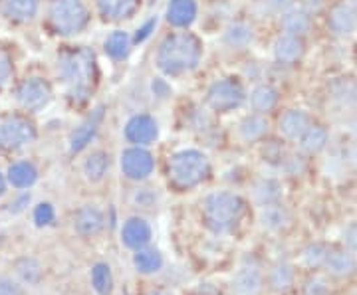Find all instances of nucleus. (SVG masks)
Segmentation results:
<instances>
[{"label": "nucleus", "instance_id": "f257e3e1", "mask_svg": "<svg viewBox=\"0 0 357 295\" xmlns=\"http://www.w3.org/2000/svg\"><path fill=\"white\" fill-rule=\"evenodd\" d=\"M56 76L72 102H88L98 81V60L88 46L66 48L56 56Z\"/></svg>", "mask_w": 357, "mask_h": 295}, {"label": "nucleus", "instance_id": "f03ea898", "mask_svg": "<svg viewBox=\"0 0 357 295\" xmlns=\"http://www.w3.org/2000/svg\"><path fill=\"white\" fill-rule=\"evenodd\" d=\"M203 58V44L189 30L167 34L155 51V65L167 77H181L195 72Z\"/></svg>", "mask_w": 357, "mask_h": 295}, {"label": "nucleus", "instance_id": "7ed1b4c3", "mask_svg": "<svg viewBox=\"0 0 357 295\" xmlns=\"http://www.w3.org/2000/svg\"><path fill=\"white\" fill-rule=\"evenodd\" d=\"M44 18L48 28L60 38H74L91 22V14L84 0H46Z\"/></svg>", "mask_w": 357, "mask_h": 295}, {"label": "nucleus", "instance_id": "20e7f679", "mask_svg": "<svg viewBox=\"0 0 357 295\" xmlns=\"http://www.w3.org/2000/svg\"><path fill=\"white\" fill-rule=\"evenodd\" d=\"M244 214V200L236 193L218 191L208 194L203 202V218L208 230L215 234L230 232Z\"/></svg>", "mask_w": 357, "mask_h": 295}, {"label": "nucleus", "instance_id": "39448f33", "mask_svg": "<svg viewBox=\"0 0 357 295\" xmlns=\"http://www.w3.org/2000/svg\"><path fill=\"white\" fill-rule=\"evenodd\" d=\"M208 170H211L208 157L197 149H183L178 153L171 154L167 163L169 180L177 189H185V191L199 186L208 177Z\"/></svg>", "mask_w": 357, "mask_h": 295}, {"label": "nucleus", "instance_id": "423d86ee", "mask_svg": "<svg viewBox=\"0 0 357 295\" xmlns=\"http://www.w3.org/2000/svg\"><path fill=\"white\" fill-rule=\"evenodd\" d=\"M36 139L38 127L32 115L16 109L0 117V153H18L34 145Z\"/></svg>", "mask_w": 357, "mask_h": 295}, {"label": "nucleus", "instance_id": "0eeeda50", "mask_svg": "<svg viewBox=\"0 0 357 295\" xmlns=\"http://www.w3.org/2000/svg\"><path fill=\"white\" fill-rule=\"evenodd\" d=\"M13 99L18 111H24L28 115H36L50 105L54 99V90L46 77L30 74V76H24L22 79L14 81Z\"/></svg>", "mask_w": 357, "mask_h": 295}, {"label": "nucleus", "instance_id": "6e6552de", "mask_svg": "<svg viewBox=\"0 0 357 295\" xmlns=\"http://www.w3.org/2000/svg\"><path fill=\"white\" fill-rule=\"evenodd\" d=\"M204 102H206L211 111H217V113L236 111L246 102V90H244L243 83L234 77H220L208 86Z\"/></svg>", "mask_w": 357, "mask_h": 295}, {"label": "nucleus", "instance_id": "1a4fd4ad", "mask_svg": "<svg viewBox=\"0 0 357 295\" xmlns=\"http://www.w3.org/2000/svg\"><path fill=\"white\" fill-rule=\"evenodd\" d=\"M119 167H121V173L126 179L141 182L153 175L155 159L145 147L131 145L119 157Z\"/></svg>", "mask_w": 357, "mask_h": 295}, {"label": "nucleus", "instance_id": "9d476101", "mask_svg": "<svg viewBox=\"0 0 357 295\" xmlns=\"http://www.w3.org/2000/svg\"><path fill=\"white\" fill-rule=\"evenodd\" d=\"M103 117H105V107L103 105L93 107L88 115L84 117V121L70 135V153L77 154L88 149V145L96 139L98 131L102 127Z\"/></svg>", "mask_w": 357, "mask_h": 295}, {"label": "nucleus", "instance_id": "9b49d317", "mask_svg": "<svg viewBox=\"0 0 357 295\" xmlns=\"http://www.w3.org/2000/svg\"><path fill=\"white\" fill-rule=\"evenodd\" d=\"M42 13V0H0V18L13 26L36 22Z\"/></svg>", "mask_w": 357, "mask_h": 295}, {"label": "nucleus", "instance_id": "f8f14e48", "mask_svg": "<svg viewBox=\"0 0 357 295\" xmlns=\"http://www.w3.org/2000/svg\"><path fill=\"white\" fill-rule=\"evenodd\" d=\"M126 139L131 145H137V147H147L151 143L157 141L159 137V123L153 115L149 113H135L128 119L126 127Z\"/></svg>", "mask_w": 357, "mask_h": 295}, {"label": "nucleus", "instance_id": "ddd939ff", "mask_svg": "<svg viewBox=\"0 0 357 295\" xmlns=\"http://www.w3.org/2000/svg\"><path fill=\"white\" fill-rule=\"evenodd\" d=\"M199 16V4L197 0H169L165 10L167 24L175 30H189Z\"/></svg>", "mask_w": 357, "mask_h": 295}, {"label": "nucleus", "instance_id": "4468645a", "mask_svg": "<svg viewBox=\"0 0 357 295\" xmlns=\"http://www.w3.org/2000/svg\"><path fill=\"white\" fill-rule=\"evenodd\" d=\"M96 10L103 22H123L133 18L141 6V0H93Z\"/></svg>", "mask_w": 357, "mask_h": 295}, {"label": "nucleus", "instance_id": "2eb2a0df", "mask_svg": "<svg viewBox=\"0 0 357 295\" xmlns=\"http://www.w3.org/2000/svg\"><path fill=\"white\" fill-rule=\"evenodd\" d=\"M256 40L255 26L246 20H232L222 30V44L232 51L248 50Z\"/></svg>", "mask_w": 357, "mask_h": 295}, {"label": "nucleus", "instance_id": "dca6fc26", "mask_svg": "<svg viewBox=\"0 0 357 295\" xmlns=\"http://www.w3.org/2000/svg\"><path fill=\"white\" fill-rule=\"evenodd\" d=\"M105 226V216L96 205L79 206L74 214V228L79 236H98Z\"/></svg>", "mask_w": 357, "mask_h": 295}, {"label": "nucleus", "instance_id": "f3484780", "mask_svg": "<svg viewBox=\"0 0 357 295\" xmlns=\"http://www.w3.org/2000/svg\"><path fill=\"white\" fill-rule=\"evenodd\" d=\"M151 240V226L147 220L139 218V216H133L129 218L123 228H121V242L131 248V250H139L143 246L149 244Z\"/></svg>", "mask_w": 357, "mask_h": 295}, {"label": "nucleus", "instance_id": "a211bd4d", "mask_svg": "<svg viewBox=\"0 0 357 295\" xmlns=\"http://www.w3.org/2000/svg\"><path fill=\"white\" fill-rule=\"evenodd\" d=\"M38 175V168L32 161H14L13 165L6 168V182L13 189L24 191L36 184Z\"/></svg>", "mask_w": 357, "mask_h": 295}, {"label": "nucleus", "instance_id": "6ab92c4d", "mask_svg": "<svg viewBox=\"0 0 357 295\" xmlns=\"http://www.w3.org/2000/svg\"><path fill=\"white\" fill-rule=\"evenodd\" d=\"M304 54V42L294 34H280L274 42V58L284 65L296 64Z\"/></svg>", "mask_w": 357, "mask_h": 295}, {"label": "nucleus", "instance_id": "aec40b11", "mask_svg": "<svg viewBox=\"0 0 357 295\" xmlns=\"http://www.w3.org/2000/svg\"><path fill=\"white\" fill-rule=\"evenodd\" d=\"M131 50H133V38L126 30H114L107 38L103 40V51L114 62L128 60Z\"/></svg>", "mask_w": 357, "mask_h": 295}, {"label": "nucleus", "instance_id": "412c9836", "mask_svg": "<svg viewBox=\"0 0 357 295\" xmlns=\"http://www.w3.org/2000/svg\"><path fill=\"white\" fill-rule=\"evenodd\" d=\"M307 127H310V117L302 109H288L278 121V129L282 135L292 141H298Z\"/></svg>", "mask_w": 357, "mask_h": 295}, {"label": "nucleus", "instance_id": "4be33fe9", "mask_svg": "<svg viewBox=\"0 0 357 295\" xmlns=\"http://www.w3.org/2000/svg\"><path fill=\"white\" fill-rule=\"evenodd\" d=\"M262 289V276L256 268H241L232 278V292L236 295H258Z\"/></svg>", "mask_w": 357, "mask_h": 295}, {"label": "nucleus", "instance_id": "5701e85b", "mask_svg": "<svg viewBox=\"0 0 357 295\" xmlns=\"http://www.w3.org/2000/svg\"><path fill=\"white\" fill-rule=\"evenodd\" d=\"M330 28L337 36H347L357 28V13L349 4L335 6L330 14Z\"/></svg>", "mask_w": 357, "mask_h": 295}, {"label": "nucleus", "instance_id": "b1692460", "mask_svg": "<svg viewBox=\"0 0 357 295\" xmlns=\"http://www.w3.org/2000/svg\"><path fill=\"white\" fill-rule=\"evenodd\" d=\"M258 220H260L262 228H266L270 232H278L288 224L290 216H288V210L280 202H272V205L260 206Z\"/></svg>", "mask_w": 357, "mask_h": 295}, {"label": "nucleus", "instance_id": "393cba45", "mask_svg": "<svg viewBox=\"0 0 357 295\" xmlns=\"http://www.w3.org/2000/svg\"><path fill=\"white\" fill-rule=\"evenodd\" d=\"M280 26L284 30V34H294V36H304L312 20H310V14L302 8H288L286 13H282Z\"/></svg>", "mask_w": 357, "mask_h": 295}, {"label": "nucleus", "instance_id": "a878e982", "mask_svg": "<svg viewBox=\"0 0 357 295\" xmlns=\"http://www.w3.org/2000/svg\"><path fill=\"white\" fill-rule=\"evenodd\" d=\"M248 102H250V107H252L255 113H266V111H272L276 107L278 91H276V88H272L270 83H260L250 91Z\"/></svg>", "mask_w": 357, "mask_h": 295}, {"label": "nucleus", "instance_id": "bb28decb", "mask_svg": "<svg viewBox=\"0 0 357 295\" xmlns=\"http://www.w3.org/2000/svg\"><path fill=\"white\" fill-rule=\"evenodd\" d=\"M268 133V119L262 113H252L246 115L238 125V137L244 143L260 141Z\"/></svg>", "mask_w": 357, "mask_h": 295}, {"label": "nucleus", "instance_id": "cd10ccee", "mask_svg": "<svg viewBox=\"0 0 357 295\" xmlns=\"http://www.w3.org/2000/svg\"><path fill=\"white\" fill-rule=\"evenodd\" d=\"M109 153L105 151H93L91 154H88V159L84 161L82 165V170H84V177L89 180V182H102L109 170Z\"/></svg>", "mask_w": 357, "mask_h": 295}, {"label": "nucleus", "instance_id": "c85d7f7f", "mask_svg": "<svg viewBox=\"0 0 357 295\" xmlns=\"http://www.w3.org/2000/svg\"><path fill=\"white\" fill-rule=\"evenodd\" d=\"M133 266L143 276H151V273L161 271V268H163V256H161L159 250L143 246L139 250H135V254H133Z\"/></svg>", "mask_w": 357, "mask_h": 295}, {"label": "nucleus", "instance_id": "c756f323", "mask_svg": "<svg viewBox=\"0 0 357 295\" xmlns=\"http://www.w3.org/2000/svg\"><path fill=\"white\" fill-rule=\"evenodd\" d=\"M298 143H300V149L304 153H319L326 147V143H328V131L324 127H319V125H310L302 133V137L298 139Z\"/></svg>", "mask_w": 357, "mask_h": 295}, {"label": "nucleus", "instance_id": "7c9ffc66", "mask_svg": "<svg viewBox=\"0 0 357 295\" xmlns=\"http://www.w3.org/2000/svg\"><path fill=\"white\" fill-rule=\"evenodd\" d=\"M326 268L332 276L337 278H345V276H351L356 271V260L351 254H345V252H332L326 257Z\"/></svg>", "mask_w": 357, "mask_h": 295}, {"label": "nucleus", "instance_id": "2f4dec72", "mask_svg": "<svg viewBox=\"0 0 357 295\" xmlns=\"http://www.w3.org/2000/svg\"><path fill=\"white\" fill-rule=\"evenodd\" d=\"M252 196H255V200L260 206L272 205V202H278V200H280L282 186L276 182V180L262 179V180H258V182L255 184V189H252Z\"/></svg>", "mask_w": 357, "mask_h": 295}, {"label": "nucleus", "instance_id": "473e14b6", "mask_svg": "<svg viewBox=\"0 0 357 295\" xmlns=\"http://www.w3.org/2000/svg\"><path fill=\"white\" fill-rule=\"evenodd\" d=\"M91 285L100 295H109L114 292V273L107 264H96L91 268Z\"/></svg>", "mask_w": 357, "mask_h": 295}, {"label": "nucleus", "instance_id": "72a5a7b5", "mask_svg": "<svg viewBox=\"0 0 357 295\" xmlns=\"http://www.w3.org/2000/svg\"><path fill=\"white\" fill-rule=\"evenodd\" d=\"M16 81V65H14L13 51L0 46V91L13 88Z\"/></svg>", "mask_w": 357, "mask_h": 295}, {"label": "nucleus", "instance_id": "f704fd0d", "mask_svg": "<svg viewBox=\"0 0 357 295\" xmlns=\"http://www.w3.org/2000/svg\"><path fill=\"white\" fill-rule=\"evenodd\" d=\"M14 270L22 278V282L30 283V285L38 283L40 278H42V266H40L34 257H22V260H18L16 266H14Z\"/></svg>", "mask_w": 357, "mask_h": 295}, {"label": "nucleus", "instance_id": "c9c22d12", "mask_svg": "<svg viewBox=\"0 0 357 295\" xmlns=\"http://www.w3.org/2000/svg\"><path fill=\"white\" fill-rule=\"evenodd\" d=\"M294 282V271L288 264H278L270 271V285L276 292H286Z\"/></svg>", "mask_w": 357, "mask_h": 295}, {"label": "nucleus", "instance_id": "e433bc0d", "mask_svg": "<svg viewBox=\"0 0 357 295\" xmlns=\"http://www.w3.org/2000/svg\"><path fill=\"white\" fill-rule=\"evenodd\" d=\"M328 254H330V252H328L321 244H312L304 250V262H306L310 268H319V266L326 262Z\"/></svg>", "mask_w": 357, "mask_h": 295}, {"label": "nucleus", "instance_id": "4c0bfd02", "mask_svg": "<svg viewBox=\"0 0 357 295\" xmlns=\"http://www.w3.org/2000/svg\"><path fill=\"white\" fill-rule=\"evenodd\" d=\"M34 224L36 226H50L54 218H56V210H54V206L50 202H40L36 208H34Z\"/></svg>", "mask_w": 357, "mask_h": 295}, {"label": "nucleus", "instance_id": "58836bf2", "mask_svg": "<svg viewBox=\"0 0 357 295\" xmlns=\"http://www.w3.org/2000/svg\"><path fill=\"white\" fill-rule=\"evenodd\" d=\"M155 28H157V16H155V18H149L145 24L139 26V28L135 30V34L131 36V38H133V46H135V44H143L145 40L153 34Z\"/></svg>", "mask_w": 357, "mask_h": 295}, {"label": "nucleus", "instance_id": "ea45409f", "mask_svg": "<svg viewBox=\"0 0 357 295\" xmlns=\"http://www.w3.org/2000/svg\"><path fill=\"white\" fill-rule=\"evenodd\" d=\"M0 295H24L22 287L8 278H0Z\"/></svg>", "mask_w": 357, "mask_h": 295}, {"label": "nucleus", "instance_id": "a19ab883", "mask_svg": "<svg viewBox=\"0 0 357 295\" xmlns=\"http://www.w3.org/2000/svg\"><path fill=\"white\" fill-rule=\"evenodd\" d=\"M294 0H264V6L268 13H286L288 8H292Z\"/></svg>", "mask_w": 357, "mask_h": 295}, {"label": "nucleus", "instance_id": "79ce46f5", "mask_svg": "<svg viewBox=\"0 0 357 295\" xmlns=\"http://www.w3.org/2000/svg\"><path fill=\"white\" fill-rule=\"evenodd\" d=\"M135 205L143 206V208H149L155 205V194L151 193V189H141L135 193Z\"/></svg>", "mask_w": 357, "mask_h": 295}, {"label": "nucleus", "instance_id": "37998d69", "mask_svg": "<svg viewBox=\"0 0 357 295\" xmlns=\"http://www.w3.org/2000/svg\"><path fill=\"white\" fill-rule=\"evenodd\" d=\"M28 202H30V194H22V196H18L14 202L8 205V210H10L13 214H18V212H22L26 206H28Z\"/></svg>", "mask_w": 357, "mask_h": 295}, {"label": "nucleus", "instance_id": "c03bdc74", "mask_svg": "<svg viewBox=\"0 0 357 295\" xmlns=\"http://www.w3.org/2000/svg\"><path fill=\"white\" fill-rule=\"evenodd\" d=\"M344 240L349 248H356L357 250V222L347 226V230L344 232Z\"/></svg>", "mask_w": 357, "mask_h": 295}, {"label": "nucleus", "instance_id": "a18cd8bd", "mask_svg": "<svg viewBox=\"0 0 357 295\" xmlns=\"http://www.w3.org/2000/svg\"><path fill=\"white\" fill-rule=\"evenodd\" d=\"M306 294L307 295H324L326 294V283L321 282V280H314V282H310Z\"/></svg>", "mask_w": 357, "mask_h": 295}, {"label": "nucleus", "instance_id": "49530a36", "mask_svg": "<svg viewBox=\"0 0 357 295\" xmlns=\"http://www.w3.org/2000/svg\"><path fill=\"white\" fill-rule=\"evenodd\" d=\"M6 186H8V182H6V175H2V173H0V196H4V193H6Z\"/></svg>", "mask_w": 357, "mask_h": 295}, {"label": "nucleus", "instance_id": "de8ad7c7", "mask_svg": "<svg viewBox=\"0 0 357 295\" xmlns=\"http://www.w3.org/2000/svg\"><path fill=\"white\" fill-rule=\"evenodd\" d=\"M145 295H171V294H167V292H159V289H157V292H149V294H145Z\"/></svg>", "mask_w": 357, "mask_h": 295}, {"label": "nucleus", "instance_id": "09e8293b", "mask_svg": "<svg viewBox=\"0 0 357 295\" xmlns=\"http://www.w3.org/2000/svg\"><path fill=\"white\" fill-rule=\"evenodd\" d=\"M349 6H351V8L357 13V0H349Z\"/></svg>", "mask_w": 357, "mask_h": 295}, {"label": "nucleus", "instance_id": "8fccbe9b", "mask_svg": "<svg viewBox=\"0 0 357 295\" xmlns=\"http://www.w3.org/2000/svg\"><path fill=\"white\" fill-rule=\"evenodd\" d=\"M351 95H354V99H356V102H357V86H356V88H354V91H351Z\"/></svg>", "mask_w": 357, "mask_h": 295}]
</instances>
